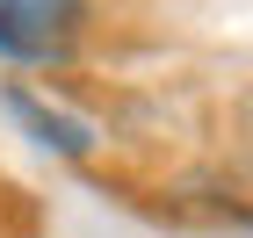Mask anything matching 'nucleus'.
I'll use <instances>...</instances> for the list:
<instances>
[{
	"mask_svg": "<svg viewBox=\"0 0 253 238\" xmlns=\"http://www.w3.org/2000/svg\"><path fill=\"white\" fill-rule=\"evenodd\" d=\"M7 108H15L29 130H37V144H58V152H87V123L80 116H65L58 101H43V94H29V87H7Z\"/></svg>",
	"mask_w": 253,
	"mask_h": 238,
	"instance_id": "obj_2",
	"label": "nucleus"
},
{
	"mask_svg": "<svg viewBox=\"0 0 253 238\" xmlns=\"http://www.w3.org/2000/svg\"><path fill=\"white\" fill-rule=\"evenodd\" d=\"M87 0H0V58L15 65H58L73 58Z\"/></svg>",
	"mask_w": 253,
	"mask_h": 238,
	"instance_id": "obj_1",
	"label": "nucleus"
},
{
	"mask_svg": "<svg viewBox=\"0 0 253 238\" xmlns=\"http://www.w3.org/2000/svg\"><path fill=\"white\" fill-rule=\"evenodd\" d=\"M246 144H253V101H246Z\"/></svg>",
	"mask_w": 253,
	"mask_h": 238,
	"instance_id": "obj_3",
	"label": "nucleus"
}]
</instances>
